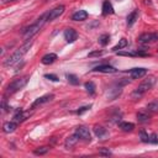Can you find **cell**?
<instances>
[{
  "label": "cell",
  "mask_w": 158,
  "mask_h": 158,
  "mask_svg": "<svg viewBox=\"0 0 158 158\" xmlns=\"http://www.w3.org/2000/svg\"><path fill=\"white\" fill-rule=\"evenodd\" d=\"M94 133L96 135V137H99L100 139H106L107 137H109V132H107V130L106 128H104L102 126H94Z\"/></svg>",
  "instance_id": "13"
},
{
  "label": "cell",
  "mask_w": 158,
  "mask_h": 158,
  "mask_svg": "<svg viewBox=\"0 0 158 158\" xmlns=\"http://www.w3.org/2000/svg\"><path fill=\"white\" fill-rule=\"evenodd\" d=\"M102 54V51H94V52H90L88 54V57H99Z\"/></svg>",
  "instance_id": "34"
},
{
  "label": "cell",
  "mask_w": 158,
  "mask_h": 158,
  "mask_svg": "<svg viewBox=\"0 0 158 158\" xmlns=\"http://www.w3.org/2000/svg\"><path fill=\"white\" fill-rule=\"evenodd\" d=\"M78 141H79V136L77 135V133H74V135H72V136H69L67 139H65V142H64V144H65V148H72L73 146H75L77 143H78Z\"/></svg>",
  "instance_id": "18"
},
{
  "label": "cell",
  "mask_w": 158,
  "mask_h": 158,
  "mask_svg": "<svg viewBox=\"0 0 158 158\" xmlns=\"http://www.w3.org/2000/svg\"><path fill=\"white\" fill-rule=\"evenodd\" d=\"M17 128V122L16 121H7V122H5L4 125H2V131L5 132V133H11V132H14L15 130Z\"/></svg>",
  "instance_id": "15"
},
{
  "label": "cell",
  "mask_w": 158,
  "mask_h": 158,
  "mask_svg": "<svg viewBox=\"0 0 158 158\" xmlns=\"http://www.w3.org/2000/svg\"><path fill=\"white\" fill-rule=\"evenodd\" d=\"M138 19V10H133L132 12H130L128 15H127V26L128 27H131L135 22H136V20Z\"/></svg>",
  "instance_id": "20"
},
{
  "label": "cell",
  "mask_w": 158,
  "mask_h": 158,
  "mask_svg": "<svg viewBox=\"0 0 158 158\" xmlns=\"http://www.w3.org/2000/svg\"><path fill=\"white\" fill-rule=\"evenodd\" d=\"M93 72L109 73V74H111V73H116V72H117V69H116L115 67L110 65V64H100V65H96V67L93 69Z\"/></svg>",
  "instance_id": "10"
},
{
  "label": "cell",
  "mask_w": 158,
  "mask_h": 158,
  "mask_svg": "<svg viewBox=\"0 0 158 158\" xmlns=\"http://www.w3.org/2000/svg\"><path fill=\"white\" fill-rule=\"evenodd\" d=\"M84 86H85L86 91H88L90 95H93V94L95 93V89H96V86H95V84H94L93 81H86V83L84 84Z\"/></svg>",
  "instance_id": "24"
},
{
  "label": "cell",
  "mask_w": 158,
  "mask_h": 158,
  "mask_svg": "<svg viewBox=\"0 0 158 158\" xmlns=\"http://www.w3.org/2000/svg\"><path fill=\"white\" fill-rule=\"evenodd\" d=\"M63 35H64V38H65V41H67L68 43H73V42H75L77 38H78V32H77L74 28H72V27L64 30V33H63Z\"/></svg>",
  "instance_id": "8"
},
{
  "label": "cell",
  "mask_w": 158,
  "mask_h": 158,
  "mask_svg": "<svg viewBox=\"0 0 158 158\" xmlns=\"http://www.w3.org/2000/svg\"><path fill=\"white\" fill-rule=\"evenodd\" d=\"M30 115H31L30 112H23L21 109H19V110H16V112L14 115V121H16L17 123H20V122L25 121Z\"/></svg>",
  "instance_id": "14"
},
{
  "label": "cell",
  "mask_w": 158,
  "mask_h": 158,
  "mask_svg": "<svg viewBox=\"0 0 158 158\" xmlns=\"http://www.w3.org/2000/svg\"><path fill=\"white\" fill-rule=\"evenodd\" d=\"M64 5H58V6H56L54 9H52V10H49V12L47 14V21H53L54 19H57V17H59L63 12H64Z\"/></svg>",
  "instance_id": "6"
},
{
  "label": "cell",
  "mask_w": 158,
  "mask_h": 158,
  "mask_svg": "<svg viewBox=\"0 0 158 158\" xmlns=\"http://www.w3.org/2000/svg\"><path fill=\"white\" fill-rule=\"evenodd\" d=\"M53 98H54V95L53 94H46V95H43V96H40L38 99H36L35 101H33V104H32V109H35L36 106H38V105H42V104H46V102H48V101H51V100H53Z\"/></svg>",
  "instance_id": "12"
},
{
  "label": "cell",
  "mask_w": 158,
  "mask_h": 158,
  "mask_svg": "<svg viewBox=\"0 0 158 158\" xmlns=\"http://www.w3.org/2000/svg\"><path fill=\"white\" fill-rule=\"evenodd\" d=\"M118 56H126V57H137V52H121L117 51Z\"/></svg>",
  "instance_id": "29"
},
{
  "label": "cell",
  "mask_w": 158,
  "mask_h": 158,
  "mask_svg": "<svg viewBox=\"0 0 158 158\" xmlns=\"http://www.w3.org/2000/svg\"><path fill=\"white\" fill-rule=\"evenodd\" d=\"M44 78H46V79H49V80H52V81H58V80H59L56 74H44Z\"/></svg>",
  "instance_id": "32"
},
{
  "label": "cell",
  "mask_w": 158,
  "mask_h": 158,
  "mask_svg": "<svg viewBox=\"0 0 158 158\" xmlns=\"http://www.w3.org/2000/svg\"><path fill=\"white\" fill-rule=\"evenodd\" d=\"M139 138H141L142 142H146V143L149 142V136H148L144 131H141V132H139Z\"/></svg>",
  "instance_id": "30"
},
{
  "label": "cell",
  "mask_w": 158,
  "mask_h": 158,
  "mask_svg": "<svg viewBox=\"0 0 158 158\" xmlns=\"http://www.w3.org/2000/svg\"><path fill=\"white\" fill-rule=\"evenodd\" d=\"M114 14V7L111 5V2L109 0H105L102 2V15L107 16V15H112Z\"/></svg>",
  "instance_id": "19"
},
{
  "label": "cell",
  "mask_w": 158,
  "mask_h": 158,
  "mask_svg": "<svg viewBox=\"0 0 158 158\" xmlns=\"http://www.w3.org/2000/svg\"><path fill=\"white\" fill-rule=\"evenodd\" d=\"M109 41H110V36H109L107 33H104V35H101V36L99 37V43H100L101 46H106V44L109 43Z\"/></svg>",
  "instance_id": "27"
},
{
  "label": "cell",
  "mask_w": 158,
  "mask_h": 158,
  "mask_svg": "<svg viewBox=\"0 0 158 158\" xmlns=\"http://www.w3.org/2000/svg\"><path fill=\"white\" fill-rule=\"evenodd\" d=\"M121 91H122V85H120V84L117 83L116 86H112V88H110V89L106 91L107 99H109V100H114V99H116V98L121 94Z\"/></svg>",
  "instance_id": "9"
},
{
  "label": "cell",
  "mask_w": 158,
  "mask_h": 158,
  "mask_svg": "<svg viewBox=\"0 0 158 158\" xmlns=\"http://www.w3.org/2000/svg\"><path fill=\"white\" fill-rule=\"evenodd\" d=\"M12 1H16V0H1L2 4H6V2H12Z\"/></svg>",
  "instance_id": "36"
},
{
  "label": "cell",
  "mask_w": 158,
  "mask_h": 158,
  "mask_svg": "<svg viewBox=\"0 0 158 158\" xmlns=\"http://www.w3.org/2000/svg\"><path fill=\"white\" fill-rule=\"evenodd\" d=\"M127 43H128V42H127V40H126V38H121V40L117 42V44L112 47V49H111V51H112V52H117L118 49L125 48V47L127 46Z\"/></svg>",
  "instance_id": "23"
},
{
  "label": "cell",
  "mask_w": 158,
  "mask_h": 158,
  "mask_svg": "<svg viewBox=\"0 0 158 158\" xmlns=\"http://www.w3.org/2000/svg\"><path fill=\"white\" fill-rule=\"evenodd\" d=\"M56 59H57V54H56V53H47V54H44V56L41 58V62H42V64L49 65V64H52L53 62H56Z\"/></svg>",
  "instance_id": "17"
},
{
  "label": "cell",
  "mask_w": 158,
  "mask_h": 158,
  "mask_svg": "<svg viewBox=\"0 0 158 158\" xmlns=\"http://www.w3.org/2000/svg\"><path fill=\"white\" fill-rule=\"evenodd\" d=\"M149 118H151V116H149L147 112H144V111H139V112L137 114V120H138V122H141V123L148 122Z\"/></svg>",
  "instance_id": "22"
},
{
  "label": "cell",
  "mask_w": 158,
  "mask_h": 158,
  "mask_svg": "<svg viewBox=\"0 0 158 158\" xmlns=\"http://www.w3.org/2000/svg\"><path fill=\"white\" fill-rule=\"evenodd\" d=\"M48 14V12H47ZM47 14H44V15H42L35 23H32L31 26H28L27 28H25L23 30V33H22V36H23V40H31L41 28H42V26L47 22Z\"/></svg>",
  "instance_id": "3"
},
{
  "label": "cell",
  "mask_w": 158,
  "mask_h": 158,
  "mask_svg": "<svg viewBox=\"0 0 158 158\" xmlns=\"http://www.w3.org/2000/svg\"><path fill=\"white\" fill-rule=\"evenodd\" d=\"M147 111L149 112H158V101L154 100L147 105Z\"/></svg>",
  "instance_id": "25"
},
{
  "label": "cell",
  "mask_w": 158,
  "mask_h": 158,
  "mask_svg": "<svg viewBox=\"0 0 158 158\" xmlns=\"http://www.w3.org/2000/svg\"><path fill=\"white\" fill-rule=\"evenodd\" d=\"M75 133L79 136L80 139H83L85 142H90L91 141V135H90V131H89V128L86 126H83V125L78 126L75 128Z\"/></svg>",
  "instance_id": "5"
},
{
  "label": "cell",
  "mask_w": 158,
  "mask_h": 158,
  "mask_svg": "<svg viewBox=\"0 0 158 158\" xmlns=\"http://www.w3.org/2000/svg\"><path fill=\"white\" fill-rule=\"evenodd\" d=\"M99 153L102 154V156H110L111 151H109L107 148H99Z\"/></svg>",
  "instance_id": "33"
},
{
  "label": "cell",
  "mask_w": 158,
  "mask_h": 158,
  "mask_svg": "<svg viewBox=\"0 0 158 158\" xmlns=\"http://www.w3.org/2000/svg\"><path fill=\"white\" fill-rule=\"evenodd\" d=\"M90 107H91V105H85V106H81L78 111H77V114L78 115H81V114H84L85 111H88V110H90Z\"/></svg>",
  "instance_id": "31"
},
{
  "label": "cell",
  "mask_w": 158,
  "mask_h": 158,
  "mask_svg": "<svg viewBox=\"0 0 158 158\" xmlns=\"http://www.w3.org/2000/svg\"><path fill=\"white\" fill-rule=\"evenodd\" d=\"M158 40V33L156 32H144L138 37V42L141 43H151Z\"/></svg>",
  "instance_id": "7"
},
{
  "label": "cell",
  "mask_w": 158,
  "mask_h": 158,
  "mask_svg": "<svg viewBox=\"0 0 158 158\" xmlns=\"http://www.w3.org/2000/svg\"><path fill=\"white\" fill-rule=\"evenodd\" d=\"M118 127L122 131H125V132H131L135 128V125L132 122H125V121H122V122H118Z\"/></svg>",
  "instance_id": "21"
},
{
  "label": "cell",
  "mask_w": 158,
  "mask_h": 158,
  "mask_svg": "<svg viewBox=\"0 0 158 158\" xmlns=\"http://www.w3.org/2000/svg\"><path fill=\"white\" fill-rule=\"evenodd\" d=\"M28 79H30L28 75H22V77H19V78L14 79V80L7 85V88H6V94H7V95H9V94L11 95V94L19 91L20 89H22V88L27 84Z\"/></svg>",
  "instance_id": "4"
},
{
  "label": "cell",
  "mask_w": 158,
  "mask_h": 158,
  "mask_svg": "<svg viewBox=\"0 0 158 158\" xmlns=\"http://www.w3.org/2000/svg\"><path fill=\"white\" fill-rule=\"evenodd\" d=\"M48 151H49V147L42 146V147H38V148L35 149V154H37V156H43V154H46Z\"/></svg>",
  "instance_id": "26"
},
{
  "label": "cell",
  "mask_w": 158,
  "mask_h": 158,
  "mask_svg": "<svg viewBox=\"0 0 158 158\" xmlns=\"http://www.w3.org/2000/svg\"><path fill=\"white\" fill-rule=\"evenodd\" d=\"M32 46V42L30 41V42H26L23 46H21L15 53H12L10 57H7L5 60H4V65L5 67H12V65H15V64H17L21 59H22V57L27 53V51L30 49V47Z\"/></svg>",
  "instance_id": "2"
},
{
  "label": "cell",
  "mask_w": 158,
  "mask_h": 158,
  "mask_svg": "<svg viewBox=\"0 0 158 158\" xmlns=\"http://www.w3.org/2000/svg\"><path fill=\"white\" fill-rule=\"evenodd\" d=\"M149 142L151 143H158V138H157V135H152V136H149Z\"/></svg>",
  "instance_id": "35"
},
{
  "label": "cell",
  "mask_w": 158,
  "mask_h": 158,
  "mask_svg": "<svg viewBox=\"0 0 158 158\" xmlns=\"http://www.w3.org/2000/svg\"><path fill=\"white\" fill-rule=\"evenodd\" d=\"M67 79H68V81H69L70 84H73V85H78V84H79V79H78V77L74 75V74H67Z\"/></svg>",
  "instance_id": "28"
},
{
  "label": "cell",
  "mask_w": 158,
  "mask_h": 158,
  "mask_svg": "<svg viewBox=\"0 0 158 158\" xmlns=\"http://www.w3.org/2000/svg\"><path fill=\"white\" fill-rule=\"evenodd\" d=\"M88 19V12L85 10H78L72 15L73 21H84Z\"/></svg>",
  "instance_id": "16"
},
{
  "label": "cell",
  "mask_w": 158,
  "mask_h": 158,
  "mask_svg": "<svg viewBox=\"0 0 158 158\" xmlns=\"http://www.w3.org/2000/svg\"><path fill=\"white\" fill-rule=\"evenodd\" d=\"M156 81H157V78L154 77V75H149V77H147L133 91H132V94H131V98L132 99H141L148 90H151L153 86H154V84H156Z\"/></svg>",
  "instance_id": "1"
},
{
  "label": "cell",
  "mask_w": 158,
  "mask_h": 158,
  "mask_svg": "<svg viewBox=\"0 0 158 158\" xmlns=\"http://www.w3.org/2000/svg\"><path fill=\"white\" fill-rule=\"evenodd\" d=\"M128 73L132 79H141L142 77H144L147 74V69L146 68H132V69H130Z\"/></svg>",
  "instance_id": "11"
}]
</instances>
